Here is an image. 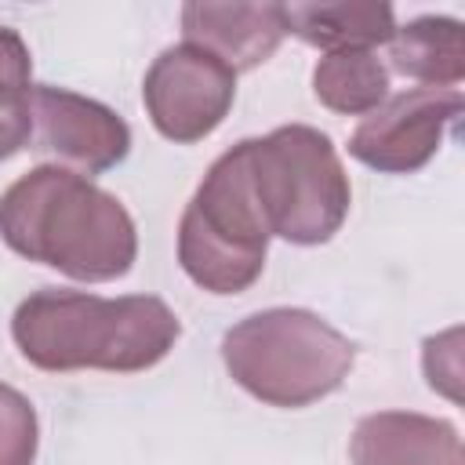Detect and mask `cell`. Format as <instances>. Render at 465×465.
<instances>
[{
	"mask_svg": "<svg viewBox=\"0 0 465 465\" xmlns=\"http://www.w3.org/2000/svg\"><path fill=\"white\" fill-rule=\"evenodd\" d=\"M36 440L40 425L33 403L18 389L0 385V465H33Z\"/></svg>",
	"mask_w": 465,
	"mask_h": 465,
	"instance_id": "15",
	"label": "cell"
},
{
	"mask_svg": "<svg viewBox=\"0 0 465 465\" xmlns=\"http://www.w3.org/2000/svg\"><path fill=\"white\" fill-rule=\"evenodd\" d=\"M458 116L461 94L454 87H411L363 116L349 138V153L381 174H414L436 156Z\"/></svg>",
	"mask_w": 465,
	"mask_h": 465,
	"instance_id": "7",
	"label": "cell"
},
{
	"mask_svg": "<svg viewBox=\"0 0 465 465\" xmlns=\"http://www.w3.org/2000/svg\"><path fill=\"white\" fill-rule=\"evenodd\" d=\"M389 65L425 87H454L465 76L461 22L447 15H421L396 25L389 40Z\"/></svg>",
	"mask_w": 465,
	"mask_h": 465,
	"instance_id": "11",
	"label": "cell"
},
{
	"mask_svg": "<svg viewBox=\"0 0 465 465\" xmlns=\"http://www.w3.org/2000/svg\"><path fill=\"white\" fill-rule=\"evenodd\" d=\"M269 225L251 189L247 145L225 149L203 174L178 222V262L185 276L211 294L247 291L269 251Z\"/></svg>",
	"mask_w": 465,
	"mask_h": 465,
	"instance_id": "5",
	"label": "cell"
},
{
	"mask_svg": "<svg viewBox=\"0 0 465 465\" xmlns=\"http://www.w3.org/2000/svg\"><path fill=\"white\" fill-rule=\"evenodd\" d=\"M185 44H196L222 58L232 73L262 65L287 36L283 4H211L196 0L182 7Z\"/></svg>",
	"mask_w": 465,
	"mask_h": 465,
	"instance_id": "9",
	"label": "cell"
},
{
	"mask_svg": "<svg viewBox=\"0 0 465 465\" xmlns=\"http://www.w3.org/2000/svg\"><path fill=\"white\" fill-rule=\"evenodd\" d=\"M29 105L36 149L58 156L69 171L76 167V174H102L131 153V127L124 124V116L87 94L33 84Z\"/></svg>",
	"mask_w": 465,
	"mask_h": 465,
	"instance_id": "8",
	"label": "cell"
},
{
	"mask_svg": "<svg viewBox=\"0 0 465 465\" xmlns=\"http://www.w3.org/2000/svg\"><path fill=\"white\" fill-rule=\"evenodd\" d=\"M225 371L240 389L269 407H309L352 371V341L309 309H262L240 320L222 338Z\"/></svg>",
	"mask_w": 465,
	"mask_h": 465,
	"instance_id": "3",
	"label": "cell"
},
{
	"mask_svg": "<svg viewBox=\"0 0 465 465\" xmlns=\"http://www.w3.org/2000/svg\"><path fill=\"white\" fill-rule=\"evenodd\" d=\"M236 73L196 44L160 51L142 80V102L153 127L178 142H203L232 109Z\"/></svg>",
	"mask_w": 465,
	"mask_h": 465,
	"instance_id": "6",
	"label": "cell"
},
{
	"mask_svg": "<svg viewBox=\"0 0 465 465\" xmlns=\"http://www.w3.org/2000/svg\"><path fill=\"white\" fill-rule=\"evenodd\" d=\"M15 345L40 371H149L178 341L182 323L156 294L98 298L44 287L11 320Z\"/></svg>",
	"mask_w": 465,
	"mask_h": 465,
	"instance_id": "2",
	"label": "cell"
},
{
	"mask_svg": "<svg viewBox=\"0 0 465 465\" xmlns=\"http://www.w3.org/2000/svg\"><path fill=\"white\" fill-rule=\"evenodd\" d=\"M349 454L352 465H465L458 429L414 411H378L360 418Z\"/></svg>",
	"mask_w": 465,
	"mask_h": 465,
	"instance_id": "10",
	"label": "cell"
},
{
	"mask_svg": "<svg viewBox=\"0 0 465 465\" xmlns=\"http://www.w3.org/2000/svg\"><path fill=\"white\" fill-rule=\"evenodd\" d=\"M312 94L341 116H367L389 98V69L367 47L327 51L312 69Z\"/></svg>",
	"mask_w": 465,
	"mask_h": 465,
	"instance_id": "13",
	"label": "cell"
},
{
	"mask_svg": "<svg viewBox=\"0 0 465 465\" xmlns=\"http://www.w3.org/2000/svg\"><path fill=\"white\" fill-rule=\"evenodd\" d=\"M251 189L272 236L327 243L349 218L352 189L331 138L309 124H283L265 138H243Z\"/></svg>",
	"mask_w": 465,
	"mask_h": 465,
	"instance_id": "4",
	"label": "cell"
},
{
	"mask_svg": "<svg viewBox=\"0 0 465 465\" xmlns=\"http://www.w3.org/2000/svg\"><path fill=\"white\" fill-rule=\"evenodd\" d=\"M283 15L287 33L323 51H374V44H389L396 33V15L389 4H283Z\"/></svg>",
	"mask_w": 465,
	"mask_h": 465,
	"instance_id": "12",
	"label": "cell"
},
{
	"mask_svg": "<svg viewBox=\"0 0 465 465\" xmlns=\"http://www.w3.org/2000/svg\"><path fill=\"white\" fill-rule=\"evenodd\" d=\"M0 236L15 254L87 283L131 272L138 254L127 207L62 163H40L4 189Z\"/></svg>",
	"mask_w": 465,
	"mask_h": 465,
	"instance_id": "1",
	"label": "cell"
},
{
	"mask_svg": "<svg viewBox=\"0 0 465 465\" xmlns=\"http://www.w3.org/2000/svg\"><path fill=\"white\" fill-rule=\"evenodd\" d=\"M33 58L25 40L0 25V160L15 156L33 138Z\"/></svg>",
	"mask_w": 465,
	"mask_h": 465,
	"instance_id": "14",
	"label": "cell"
}]
</instances>
